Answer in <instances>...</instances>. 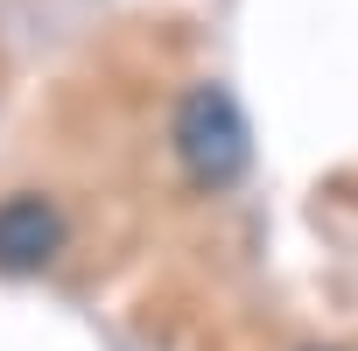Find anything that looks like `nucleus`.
Instances as JSON below:
<instances>
[{
	"label": "nucleus",
	"mask_w": 358,
	"mask_h": 351,
	"mask_svg": "<svg viewBox=\"0 0 358 351\" xmlns=\"http://www.w3.org/2000/svg\"><path fill=\"white\" fill-rule=\"evenodd\" d=\"M169 141H176V162H183V176L197 190H232L253 169V127H246V106L225 85H190L176 99Z\"/></svg>",
	"instance_id": "f257e3e1"
},
{
	"label": "nucleus",
	"mask_w": 358,
	"mask_h": 351,
	"mask_svg": "<svg viewBox=\"0 0 358 351\" xmlns=\"http://www.w3.org/2000/svg\"><path fill=\"white\" fill-rule=\"evenodd\" d=\"M64 211L50 204V197H36V190H22V197H0V274L8 281H22V274H43L57 253H64Z\"/></svg>",
	"instance_id": "f03ea898"
}]
</instances>
